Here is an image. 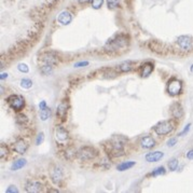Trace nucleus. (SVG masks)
Wrapping results in <instances>:
<instances>
[{
    "mask_svg": "<svg viewBox=\"0 0 193 193\" xmlns=\"http://www.w3.org/2000/svg\"><path fill=\"white\" fill-rule=\"evenodd\" d=\"M47 106V101H42L41 103L39 104V108H42V107H45Z\"/></svg>",
    "mask_w": 193,
    "mask_h": 193,
    "instance_id": "nucleus-41",
    "label": "nucleus"
},
{
    "mask_svg": "<svg viewBox=\"0 0 193 193\" xmlns=\"http://www.w3.org/2000/svg\"><path fill=\"white\" fill-rule=\"evenodd\" d=\"M51 180L54 185H61L63 180H64V172L63 168L60 166H54L51 171Z\"/></svg>",
    "mask_w": 193,
    "mask_h": 193,
    "instance_id": "nucleus-11",
    "label": "nucleus"
},
{
    "mask_svg": "<svg viewBox=\"0 0 193 193\" xmlns=\"http://www.w3.org/2000/svg\"><path fill=\"white\" fill-rule=\"evenodd\" d=\"M129 43H131V39H129V36L126 34L120 33L114 35L112 38L108 40L106 42L104 50H105L106 53L110 54H118V53H122V52H125L128 50Z\"/></svg>",
    "mask_w": 193,
    "mask_h": 193,
    "instance_id": "nucleus-1",
    "label": "nucleus"
},
{
    "mask_svg": "<svg viewBox=\"0 0 193 193\" xmlns=\"http://www.w3.org/2000/svg\"><path fill=\"white\" fill-rule=\"evenodd\" d=\"M90 1H91V0H78V2H79V3H80V4H82V6H83V4L88 3V2H90Z\"/></svg>",
    "mask_w": 193,
    "mask_h": 193,
    "instance_id": "nucleus-40",
    "label": "nucleus"
},
{
    "mask_svg": "<svg viewBox=\"0 0 193 193\" xmlns=\"http://www.w3.org/2000/svg\"><path fill=\"white\" fill-rule=\"evenodd\" d=\"M104 3V0H91V4H92V8L95 10H98L101 8Z\"/></svg>",
    "mask_w": 193,
    "mask_h": 193,
    "instance_id": "nucleus-30",
    "label": "nucleus"
},
{
    "mask_svg": "<svg viewBox=\"0 0 193 193\" xmlns=\"http://www.w3.org/2000/svg\"><path fill=\"white\" fill-rule=\"evenodd\" d=\"M187 159L188 160H193V149L187 152Z\"/></svg>",
    "mask_w": 193,
    "mask_h": 193,
    "instance_id": "nucleus-38",
    "label": "nucleus"
},
{
    "mask_svg": "<svg viewBox=\"0 0 193 193\" xmlns=\"http://www.w3.org/2000/svg\"><path fill=\"white\" fill-rule=\"evenodd\" d=\"M17 69H19L21 72H24V74H27V72L29 71L28 66H27L26 64H24V63H21V64L17 65Z\"/></svg>",
    "mask_w": 193,
    "mask_h": 193,
    "instance_id": "nucleus-32",
    "label": "nucleus"
},
{
    "mask_svg": "<svg viewBox=\"0 0 193 193\" xmlns=\"http://www.w3.org/2000/svg\"><path fill=\"white\" fill-rule=\"evenodd\" d=\"M190 126H191V123H189L188 124V125H186V128L182 129V131L180 132V133H179V135L178 136H183L185 135V134H187L188 132H189V129H190Z\"/></svg>",
    "mask_w": 193,
    "mask_h": 193,
    "instance_id": "nucleus-35",
    "label": "nucleus"
},
{
    "mask_svg": "<svg viewBox=\"0 0 193 193\" xmlns=\"http://www.w3.org/2000/svg\"><path fill=\"white\" fill-rule=\"evenodd\" d=\"M28 147L29 146H28V144H27V141L25 139H23V138H19V139L13 144V149H14V151L19 154L26 153V151L28 150Z\"/></svg>",
    "mask_w": 193,
    "mask_h": 193,
    "instance_id": "nucleus-13",
    "label": "nucleus"
},
{
    "mask_svg": "<svg viewBox=\"0 0 193 193\" xmlns=\"http://www.w3.org/2000/svg\"><path fill=\"white\" fill-rule=\"evenodd\" d=\"M165 173H166V171H165V167L164 166H159V167H156L155 169H153L150 174H149V176H153V177H155V176H161V175H164Z\"/></svg>",
    "mask_w": 193,
    "mask_h": 193,
    "instance_id": "nucleus-26",
    "label": "nucleus"
},
{
    "mask_svg": "<svg viewBox=\"0 0 193 193\" xmlns=\"http://www.w3.org/2000/svg\"><path fill=\"white\" fill-rule=\"evenodd\" d=\"M16 123L19 124L20 126H22V128H24V126L27 125V123H28V118L26 117V115L24 114V113H17L16 115Z\"/></svg>",
    "mask_w": 193,
    "mask_h": 193,
    "instance_id": "nucleus-23",
    "label": "nucleus"
},
{
    "mask_svg": "<svg viewBox=\"0 0 193 193\" xmlns=\"http://www.w3.org/2000/svg\"><path fill=\"white\" fill-rule=\"evenodd\" d=\"M190 70H191V71H192V72H193V65H192V66H191V68H190Z\"/></svg>",
    "mask_w": 193,
    "mask_h": 193,
    "instance_id": "nucleus-42",
    "label": "nucleus"
},
{
    "mask_svg": "<svg viewBox=\"0 0 193 193\" xmlns=\"http://www.w3.org/2000/svg\"><path fill=\"white\" fill-rule=\"evenodd\" d=\"M153 129L156 135H159V136L168 135L169 133H172V132L174 131V123H173L172 121H169V120L159 122V123L154 126Z\"/></svg>",
    "mask_w": 193,
    "mask_h": 193,
    "instance_id": "nucleus-6",
    "label": "nucleus"
},
{
    "mask_svg": "<svg viewBox=\"0 0 193 193\" xmlns=\"http://www.w3.org/2000/svg\"><path fill=\"white\" fill-rule=\"evenodd\" d=\"M107 7L109 10H114L120 7V0H107Z\"/></svg>",
    "mask_w": 193,
    "mask_h": 193,
    "instance_id": "nucleus-27",
    "label": "nucleus"
},
{
    "mask_svg": "<svg viewBox=\"0 0 193 193\" xmlns=\"http://www.w3.org/2000/svg\"><path fill=\"white\" fill-rule=\"evenodd\" d=\"M77 152L78 151H77L74 147H67L66 150L64 151L65 158L67 159L68 161H72L74 158H77Z\"/></svg>",
    "mask_w": 193,
    "mask_h": 193,
    "instance_id": "nucleus-20",
    "label": "nucleus"
},
{
    "mask_svg": "<svg viewBox=\"0 0 193 193\" xmlns=\"http://www.w3.org/2000/svg\"><path fill=\"white\" fill-rule=\"evenodd\" d=\"M166 92L171 96H177L182 92V82L177 78H172L166 84Z\"/></svg>",
    "mask_w": 193,
    "mask_h": 193,
    "instance_id": "nucleus-5",
    "label": "nucleus"
},
{
    "mask_svg": "<svg viewBox=\"0 0 193 193\" xmlns=\"http://www.w3.org/2000/svg\"><path fill=\"white\" fill-rule=\"evenodd\" d=\"M43 185L37 179H27L25 182V190L29 193H39L43 191Z\"/></svg>",
    "mask_w": 193,
    "mask_h": 193,
    "instance_id": "nucleus-9",
    "label": "nucleus"
},
{
    "mask_svg": "<svg viewBox=\"0 0 193 193\" xmlns=\"http://www.w3.org/2000/svg\"><path fill=\"white\" fill-rule=\"evenodd\" d=\"M171 113L173 118L176 120L181 119L183 117V108L179 103H174L171 107Z\"/></svg>",
    "mask_w": 193,
    "mask_h": 193,
    "instance_id": "nucleus-16",
    "label": "nucleus"
},
{
    "mask_svg": "<svg viewBox=\"0 0 193 193\" xmlns=\"http://www.w3.org/2000/svg\"><path fill=\"white\" fill-rule=\"evenodd\" d=\"M136 64L132 61H125V62H122L121 64L118 66V71L122 72V74H125V72H129L135 68Z\"/></svg>",
    "mask_w": 193,
    "mask_h": 193,
    "instance_id": "nucleus-17",
    "label": "nucleus"
},
{
    "mask_svg": "<svg viewBox=\"0 0 193 193\" xmlns=\"http://www.w3.org/2000/svg\"><path fill=\"white\" fill-rule=\"evenodd\" d=\"M55 140L57 145L61 146H66L69 140V133L62 125H57L55 128Z\"/></svg>",
    "mask_w": 193,
    "mask_h": 193,
    "instance_id": "nucleus-8",
    "label": "nucleus"
},
{
    "mask_svg": "<svg viewBox=\"0 0 193 193\" xmlns=\"http://www.w3.org/2000/svg\"><path fill=\"white\" fill-rule=\"evenodd\" d=\"M33 86V81L30 79H23L21 81V88H25V90H28Z\"/></svg>",
    "mask_w": 193,
    "mask_h": 193,
    "instance_id": "nucleus-29",
    "label": "nucleus"
},
{
    "mask_svg": "<svg viewBox=\"0 0 193 193\" xmlns=\"http://www.w3.org/2000/svg\"><path fill=\"white\" fill-rule=\"evenodd\" d=\"M6 78H8V74L7 72H2L1 76H0V80H4Z\"/></svg>",
    "mask_w": 193,
    "mask_h": 193,
    "instance_id": "nucleus-39",
    "label": "nucleus"
},
{
    "mask_svg": "<svg viewBox=\"0 0 193 193\" xmlns=\"http://www.w3.org/2000/svg\"><path fill=\"white\" fill-rule=\"evenodd\" d=\"M164 156V153L161 151H154V152H149V153L146 154L145 159H146L147 162L149 163H153V162H158Z\"/></svg>",
    "mask_w": 193,
    "mask_h": 193,
    "instance_id": "nucleus-18",
    "label": "nucleus"
},
{
    "mask_svg": "<svg viewBox=\"0 0 193 193\" xmlns=\"http://www.w3.org/2000/svg\"><path fill=\"white\" fill-rule=\"evenodd\" d=\"M97 155H98L97 149L91 146L82 147V148H80L78 152H77V158L82 161V162H88V161L94 160Z\"/></svg>",
    "mask_w": 193,
    "mask_h": 193,
    "instance_id": "nucleus-3",
    "label": "nucleus"
},
{
    "mask_svg": "<svg viewBox=\"0 0 193 193\" xmlns=\"http://www.w3.org/2000/svg\"><path fill=\"white\" fill-rule=\"evenodd\" d=\"M68 109H69V101L68 99H63L57 106V109H56V114H57V118L61 120L62 122H64L67 118L68 114Z\"/></svg>",
    "mask_w": 193,
    "mask_h": 193,
    "instance_id": "nucleus-10",
    "label": "nucleus"
},
{
    "mask_svg": "<svg viewBox=\"0 0 193 193\" xmlns=\"http://www.w3.org/2000/svg\"><path fill=\"white\" fill-rule=\"evenodd\" d=\"M177 144V138H171V139L167 141V146L168 147H174Z\"/></svg>",
    "mask_w": 193,
    "mask_h": 193,
    "instance_id": "nucleus-36",
    "label": "nucleus"
},
{
    "mask_svg": "<svg viewBox=\"0 0 193 193\" xmlns=\"http://www.w3.org/2000/svg\"><path fill=\"white\" fill-rule=\"evenodd\" d=\"M9 107L12 109L15 112H21L23 109L25 108V99L22 95L12 94L7 98Z\"/></svg>",
    "mask_w": 193,
    "mask_h": 193,
    "instance_id": "nucleus-4",
    "label": "nucleus"
},
{
    "mask_svg": "<svg viewBox=\"0 0 193 193\" xmlns=\"http://www.w3.org/2000/svg\"><path fill=\"white\" fill-rule=\"evenodd\" d=\"M7 193H17L19 192V190H17V188L15 187V186H10V187L7 189Z\"/></svg>",
    "mask_w": 193,
    "mask_h": 193,
    "instance_id": "nucleus-34",
    "label": "nucleus"
},
{
    "mask_svg": "<svg viewBox=\"0 0 193 193\" xmlns=\"http://www.w3.org/2000/svg\"><path fill=\"white\" fill-rule=\"evenodd\" d=\"M177 167H178V160H177V159H173L172 161H169V162H168L169 171H172V172L176 171Z\"/></svg>",
    "mask_w": 193,
    "mask_h": 193,
    "instance_id": "nucleus-31",
    "label": "nucleus"
},
{
    "mask_svg": "<svg viewBox=\"0 0 193 193\" xmlns=\"http://www.w3.org/2000/svg\"><path fill=\"white\" fill-rule=\"evenodd\" d=\"M39 61L42 63V64L56 66L58 64V62H60V58H58V55L55 53V52L47 51V52H43L42 54H40Z\"/></svg>",
    "mask_w": 193,
    "mask_h": 193,
    "instance_id": "nucleus-7",
    "label": "nucleus"
},
{
    "mask_svg": "<svg viewBox=\"0 0 193 193\" xmlns=\"http://www.w3.org/2000/svg\"><path fill=\"white\" fill-rule=\"evenodd\" d=\"M8 155H9V148L4 144H1V146H0V158H1V160H3Z\"/></svg>",
    "mask_w": 193,
    "mask_h": 193,
    "instance_id": "nucleus-28",
    "label": "nucleus"
},
{
    "mask_svg": "<svg viewBox=\"0 0 193 193\" xmlns=\"http://www.w3.org/2000/svg\"><path fill=\"white\" fill-rule=\"evenodd\" d=\"M57 22L61 25H68L72 21V13L68 10H64L57 15Z\"/></svg>",
    "mask_w": 193,
    "mask_h": 193,
    "instance_id": "nucleus-14",
    "label": "nucleus"
},
{
    "mask_svg": "<svg viewBox=\"0 0 193 193\" xmlns=\"http://www.w3.org/2000/svg\"><path fill=\"white\" fill-rule=\"evenodd\" d=\"M125 142L126 138H124L123 136H114L104 144V149L111 158L123 156L125 155V149H124Z\"/></svg>",
    "mask_w": 193,
    "mask_h": 193,
    "instance_id": "nucleus-2",
    "label": "nucleus"
},
{
    "mask_svg": "<svg viewBox=\"0 0 193 193\" xmlns=\"http://www.w3.org/2000/svg\"><path fill=\"white\" fill-rule=\"evenodd\" d=\"M177 43L178 45L185 51H190L192 49V40L190 37L188 36H180V37L177 39Z\"/></svg>",
    "mask_w": 193,
    "mask_h": 193,
    "instance_id": "nucleus-15",
    "label": "nucleus"
},
{
    "mask_svg": "<svg viewBox=\"0 0 193 193\" xmlns=\"http://www.w3.org/2000/svg\"><path fill=\"white\" fill-rule=\"evenodd\" d=\"M26 164H27V161L25 160V159H19V160H16L12 165H11V171H14V172L19 171V169L23 168Z\"/></svg>",
    "mask_w": 193,
    "mask_h": 193,
    "instance_id": "nucleus-21",
    "label": "nucleus"
},
{
    "mask_svg": "<svg viewBox=\"0 0 193 193\" xmlns=\"http://www.w3.org/2000/svg\"><path fill=\"white\" fill-rule=\"evenodd\" d=\"M153 70H154V65L150 62H147L139 66V68H138V74H139V76L141 77V78H148L149 76H151Z\"/></svg>",
    "mask_w": 193,
    "mask_h": 193,
    "instance_id": "nucleus-12",
    "label": "nucleus"
},
{
    "mask_svg": "<svg viewBox=\"0 0 193 193\" xmlns=\"http://www.w3.org/2000/svg\"><path fill=\"white\" fill-rule=\"evenodd\" d=\"M43 140H44V133H40L39 135L37 136V139H36V145H37V146L41 145L43 142Z\"/></svg>",
    "mask_w": 193,
    "mask_h": 193,
    "instance_id": "nucleus-33",
    "label": "nucleus"
},
{
    "mask_svg": "<svg viewBox=\"0 0 193 193\" xmlns=\"http://www.w3.org/2000/svg\"><path fill=\"white\" fill-rule=\"evenodd\" d=\"M136 164V162H134V161H128V162H123L121 163V164H119L117 166V169L119 172H124V171H128V169L132 168V167H134Z\"/></svg>",
    "mask_w": 193,
    "mask_h": 193,
    "instance_id": "nucleus-22",
    "label": "nucleus"
},
{
    "mask_svg": "<svg viewBox=\"0 0 193 193\" xmlns=\"http://www.w3.org/2000/svg\"><path fill=\"white\" fill-rule=\"evenodd\" d=\"M50 117H51V109L47 107V106L40 108V119L42 121H47Z\"/></svg>",
    "mask_w": 193,
    "mask_h": 193,
    "instance_id": "nucleus-24",
    "label": "nucleus"
},
{
    "mask_svg": "<svg viewBox=\"0 0 193 193\" xmlns=\"http://www.w3.org/2000/svg\"><path fill=\"white\" fill-rule=\"evenodd\" d=\"M40 70H41V72L43 74H45V76H49V74H51L52 72H53L54 66L47 65V64H42L41 66H40Z\"/></svg>",
    "mask_w": 193,
    "mask_h": 193,
    "instance_id": "nucleus-25",
    "label": "nucleus"
},
{
    "mask_svg": "<svg viewBox=\"0 0 193 193\" xmlns=\"http://www.w3.org/2000/svg\"><path fill=\"white\" fill-rule=\"evenodd\" d=\"M155 140L153 139V137L151 136H145L140 139V146L145 149H151L155 146Z\"/></svg>",
    "mask_w": 193,
    "mask_h": 193,
    "instance_id": "nucleus-19",
    "label": "nucleus"
},
{
    "mask_svg": "<svg viewBox=\"0 0 193 193\" xmlns=\"http://www.w3.org/2000/svg\"><path fill=\"white\" fill-rule=\"evenodd\" d=\"M88 62H79L74 64V67L80 68V67H84V66H88Z\"/></svg>",
    "mask_w": 193,
    "mask_h": 193,
    "instance_id": "nucleus-37",
    "label": "nucleus"
}]
</instances>
